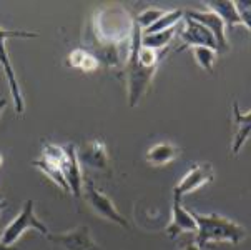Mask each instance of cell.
Here are the masks:
<instances>
[{"label": "cell", "mask_w": 251, "mask_h": 250, "mask_svg": "<svg viewBox=\"0 0 251 250\" xmlns=\"http://www.w3.org/2000/svg\"><path fill=\"white\" fill-rule=\"evenodd\" d=\"M135 17L122 5H105L95 12L88 25V49L92 47H123L130 49L133 39Z\"/></svg>", "instance_id": "1"}, {"label": "cell", "mask_w": 251, "mask_h": 250, "mask_svg": "<svg viewBox=\"0 0 251 250\" xmlns=\"http://www.w3.org/2000/svg\"><path fill=\"white\" fill-rule=\"evenodd\" d=\"M197 220V242L201 249H208L211 244L226 242V244H241L248 237L246 228L235 220L226 219L218 214H198L191 212Z\"/></svg>", "instance_id": "2"}, {"label": "cell", "mask_w": 251, "mask_h": 250, "mask_svg": "<svg viewBox=\"0 0 251 250\" xmlns=\"http://www.w3.org/2000/svg\"><path fill=\"white\" fill-rule=\"evenodd\" d=\"M143 30L135 20L133 27V39H131L130 54L125 62V80H126V92H128V105L135 107L140 99L145 95V92L150 87L153 77L156 74V69H147L138 60V50L142 47Z\"/></svg>", "instance_id": "3"}, {"label": "cell", "mask_w": 251, "mask_h": 250, "mask_svg": "<svg viewBox=\"0 0 251 250\" xmlns=\"http://www.w3.org/2000/svg\"><path fill=\"white\" fill-rule=\"evenodd\" d=\"M12 37H15V39H35L37 33L27 32V30H7V28L0 27V65H2V69H3V74H5L8 87H10V95H12V100H14L15 112L22 115L25 110L24 97H22V92H20L19 80L15 77L14 67H12V63H10V58H8L7 47H5V42L8 39H12Z\"/></svg>", "instance_id": "4"}, {"label": "cell", "mask_w": 251, "mask_h": 250, "mask_svg": "<svg viewBox=\"0 0 251 250\" xmlns=\"http://www.w3.org/2000/svg\"><path fill=\"white\" fill-rule=\"evenodd\" d=\"M30 228L32 230H37L38 234H42L45 237H49L50 234L45 223L37 219L35 210H33V200H27L22 212L3 228L2 235H0V242L5 245H15L17 240H19L27 230H30Z\"/></svg>", "instance_id": "5"}, {"label": "cell", "mask_w": 251, "mask_h": 250, "mask_svg": "<svg viewBox=\"0 0 251 250\" xmlns=\"http://www.w3.org/2000/svg\"><path fill=\"white\" fill-rule=\"evenodd\" d=\"M63 147L55 145V143H45L42 149V155L37 160H33V165L37 168H40L42 172L53 182L55 185H58L63 192H70V187L65 180V175L62 172V164H63Z\"/></svg>", "instance_id": "6"}, {"label": "cell", "mask_w": 251, "mask_h": 250, "mask_svg": "<svg viewBox=\"0 0 251 250\" xmlns=\"http://www.w3.org/2000/svg\"><path fill=\"white\" fill-rule=\"evenodd\" d=\"M82 194H83L85 200L88 202V205H90L100 217L107 219L110 222L117 223V225H120L123 228H128V222H126V219L117 210V207H115V203L112 202V198L105 195L103 192H100V190L93 185V182L90 179L83 182Z\"/></svg>", "instance_id": "7"}, {"label": "cell", "mask_w": 251, "mask_h": 250, "mask_svg": "<svg viewBox=\"0 0 251 250\" xmlns=\"http://www.w3.org/2000/svg\"><path fill=\"white\" fill-rule=\"evenodd\" d=\"M180 39H181V47L178 50H185V49H195V47H206L211 49L218 54V45H216V39L205 25L195 22L190 17H185V28L180 30Z\"/></svg>", "instance_id": "8"}, {"label": "cell", "mask_w": 251, "mask_h": 250, "mask_svg": "<svg viewBox=\"0 0 251 250\" xmlns=\"http://www.w3.org/2000/svg\"><path fill=\"white\" fill-rule=\"evenodd\" d=\"M213 179H215V172H213L211 164H208V162L197 164L193 168H190V170L183 175V179L175 185L173 195L181 198L183 195H188V194L195 192V190H198L200 187H203L205 184H210Z\"/></svg>", "instance_id": "9"}, {"label": "cell", "mask_w": 251, "mask_h": 250, "mask_svg": "<svg viewBox=\"0 0 251 250\" xmlns=\"http://www.w3.org/2000/svg\"><path fill=\"white\" fill-rule=\"evenodd\" d=\"M47 239L67 250H100L99 245L93 242L90 228L87 225H80L63 234H49Z\"/></svg>", "instance_id": "10"}, {"label": "cell", "mask_w": 251, "mask_h": 250, "mask_svg": "<svg viewBox=\"0 0 251 250\" xmlns=\"http://www.w3.org/2000/svg\"><path fill=\"white\" fill-rule=\"evenodd\" d=\"M63 164H62V172L65 175V180L70 187V192L74 194L75 198H82L83 192V177H82V168H80V160H78V152H76L74 143H67L63 145Z\"/></svg>", "instance_id": "11"}, {"label": "cell", "mask_w": 251, "mask_h": 250, "mask_svg": "<svg viewBox=\"0 0 251 250\" xmlns=\"http://www.w3.org/2000/svg\"><path fill=\"white\" fill-rule=\"evenodd\" d=\"M185 17H190L191 20L195 22L205 25V27L210 30L211 33L215 35L216 39V45H218V54H225L229 50V44H228V39H226V27H225L223 20L220 19L215 12H210V10H186L185 12Z\"/></svg>", "instance_id": "12"}, {"label": "cell", "mask_w": 251, "mask_h": 250, "mask_svg": "<svg viewBox=\"0 0 251 250\" xmlns=\"http://www.w3.org/2000/svg\"><path fill=\"white\" fill-rule=\"evenodd\" d=\"M198 225L197 220H195L193 214L190 210H186L185 207L181 205V198L173 195V205H172V222L167 227V235L172 240H175L178 235L185 234V232H195L197 234Z\"/></svg>", "instance_id": "13"}, {"label": "cell", "mask_w": 251, "mask_h": 250, "mask_svg": "<svg viewBox=\"0 0 251 250\" xmlns=\"http://www.w3.org/2000/svg\"><path fill=\"white\" fill-rule=\"evenodd\" d=\"M78 160L87 164L88 167L99 168V170H108L110 168L107 147L99 139H92L87 142L85 149L78 154Z\"/></svg>", "instance_id": "14"}, {"label": "cell", "mask_w": 251, "mask_h": 250, "mask_svg": "<svg viewBox=\"0 0 251 250\" xmlns=\"http://www.w3.org/2000/svg\"><path fill=\"white\" fill-rule=\"evenodd\" d=\"M233 115H235L236 134L235 139H233L231 152L238 154L241 150V147L246 143V140L251 137V112L243 113L238 107V102H233Z\"/></svg>", "instance_id": "15"}, {"label": "cell", "mask_w": 251, "mask_h": 250, "mask_svg": "<svg viewBox=\"0 0 251 250\" xmlns=\"http://www.w3.org/2000/svg\"><path fill=\"white\" fill-rule=\"evenodd\" d=\"M205 7H206V10L215 12V14L223 20L226 28H233L235 25L241 24L240 15H238V10L235 7V2H228V0H225V2H205Z\"/></svg>", "instance_id": "16"}, {"label": "cell", "mask_w": 251, "mask_h": 250, "mask_svg": "<svg viewBox=\"0 0 251 250\" xmlns=\"http://www.w3.org/2000/svg\"><path fill=\"white\" fill-rule=\"evenodd\" d=\"M67 65L72 69L82 70V72H93L100 67V62L97 60V57L93 54L88 52L87 49H75L72 50L67 57Z\"/></svg>", "instance_id": "17"}, {"label": "cell", "mask_w": 251, "mask_h": 250, "mask_svg": "<svg viewBox=\"0 0 251 250\" xmlns=\"http://www.w3.org/2000/svg\"><path fill=\"white\" fill-rule=\"evenodd\" d=\"M176 157H178V150L175 145H172V143H168V142H161V143L153 145L151 149L147 152L145 159L151 165H167V164H172Z\"/></svg>", "instance_id": "18"}, {"label": "cell", "mask_w": 251, "mask_h": 250, "mask_svg": "<svg viewBox=\"0 0 251 250\" xmlns=\"http://www.w3.org/2000/svg\"><path fill=\"white\" fill-rule=\"evenodd\" d=\"M175 35H176V27L158 32V33H143L142 45L147 49H151V50H163L172 44L173 39H175Z\"/></svg>", "instance_id": "19"}, {"label": "cell", "mask_w": 251, "mask_h": 250, "mask_svg": "<svg viewBox=\"0 0 251 250\" xmlns=\"http://www.w3.org/2000/svg\"><path fill=\"white\" fill-rule=\"evenodd\" d=\"M185 17V12L180 10V8H175V10L165 12V15H161L155 24L151 25L150 28L143 30V33H158L163 30H168V28L176 27V24Z\"/></svg>", "instance_id": "20"}, {"label": "cell", "mask_w": 251, "mask_h": 250, "mask_svg": "<svg viewBox=\"0 0 251 250\" xmlns=\"http://www.w3.org/2000/svg\"><path fill=\"white\" fill-rule=\"evenodd\" d=\"M193 55H195V58H197V62L200 63L201 69H205L208 72L213 70V65H215V60H216L215 50L206 49V47H195Z\"/></svg>", "instance_id": "21"}, {"label": "cell", "mask_w": 251, "mask_h": 250, "mask_svg": "<svg viewBox=\"0 0 251 250\" xmlns=\"http://www.w3.org/2000/svg\"><path fill=\"white\" fill-rule=\"evenodd\" d=\"M165 12L167 10H161V8H147L145 12L135 17V20H137V24L142 27V30H147V28H150L161 15H165Z\"/></svg>", "instance_id": "22"}, {"label": "cell", "mask_w": 251, "mask_h": 250, "mask_svg": "<svg viewBox=\"0 0 251 250\" xmlns=\"http://www.w3.org/2000/svg\"><path fill=\"white\" fill-rule=\"evenodd\" d=\"M235 7L238 10V15H240L241 25H246V28L251 33V0H240V2H235Z\"/></svg>", "instance_id": "23"}, {"label": "cell", "mask_w": 251, "mask_h": 250, "mask_svg": "<svg viewBox=\"0 0 251 250\" xmlns=\"http://www.w3.org/2000/svg\"><path fill=\"white\" fill-rule=\"evenodd\" d=\"M181 250H205V249H201L197 242H190V244H185L181 247Z\"/></svg>", "instance_id": "24"}, {"label": "cell", "mask_w": 251, "mask_h": 250, "mask_svg": "<svg viewBox=\"0 0 251 250\" xmlns=\"http://www.w3.org/2000/svg\"><path fill=\"white\" fill-rule=\"evenodd\" d=\"M0 250H19V247L17 245H5L0 242Z\"/></svg>", "instance_id": "25"}, {"label": "cell", "mask_w": 251, "mask_h": 250, "mask_svg": "<svg viewBox=\"0 0 251 250\" xmlns=\"http://www.w3.org/2000/svg\"><path fill=\"white\" fill-rule=\"evenodd\" d=\"M7 105V99H0V113L3 112V109H5Z\"/></svg>", "instance_id": "26"}, {"label": "cell", "mask_w": 251, "mask_h": 250, "mask_svg": "<svg viewBox=\"0 0 251 250\" xmlns=\"http://www.w3.org/2000/svg\"><path fill=\"white\" fill-rule=\"evenodd\" d=\"M5 207H7V202H3V198H0V212L5 209Z\"/></svg>", "instance_id": "27"}, {"label": "cell", "mask_w": 251, "mask_h": 250, "mask_svg": "<svg viewBox=\"0 0 251 250\" xmlns=\"http://www.w3.org/2000/svg\"><path fill=\"white\" fill-rule=\"evenodd\" d=\"M2 164H3V155L0 154V167H2Z\"/></svg>", "instance_id": "28"}, {"label": "cell", "mask_w": 251, "mask_h": 250, "mask_svg": "<svg viewBox=\"0 0 251 250\" xmlns=\"http://www.w3.org/2000/svg\"><path fill=\"white\" fill-rule=\"evenodd\" d=\"M0 198H3V197H2V195H0Z\"/></svg>", "instance_id": "29"}]
</instances>
